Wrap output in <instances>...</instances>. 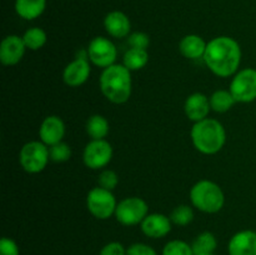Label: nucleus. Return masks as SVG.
<instances>
[{
	"instance_id": "obj_1",
	"label": "nucleus",
	"mask_w": 256,
	"mask_h": 255,
	"mask_svg": "<svg viewBox=\"0 0 256 255\" xmlns=\"http://www.w3.org/2000/svg\"><path fill=\"white\" fill-rule=\"evenodd\" d=\"M242 46L230 36H216L210 40L202 60L212 74L229 78L239 72L242 62Z\"/></svg>"
},
{
	"instance_id": "obj_2",
	"label": "nucleus",
	"mask_w": 256,
	"mask_h": 255,
	"mask_svg": "<svg viewBox=\"0 0 256 255\" xmlns=\"http://www.w3.org/2000/svg\"><path fill=\"white\" fill-rule=\"evenodd\" d=\"M100 90L112 104H124L132 96V72L122 64H114L102 69Z\"/></svg>"
},
{
	"instance_id": "obj_3",
	"label": "nucleus",
	"mask_w": 256,
	"mask_h": 255,
	"mask_svg": "<svg viewBox=\"0 0 256 255\" xmlns=\"http://www.w3.org/2000/svg\"><path fill=\"white\" fill-rule=\"evenodd\" d=\"M190 136L195 149L205 155L218 154L226 142L224 125L219 120L212 118L194 122Z\"/></svg>"
},
{
	"instance_id": "obj_4",
	"label": "nucleus",
	"mask_w": 256,
	"mask_h": 255,
	"mask_svg": "<svg viewBox=\"0 0 256 255\" xmlns=\"http://www.w3.org/2000/svg\"><path fill=\"white\" fill-rule=\"evenodd\" d=\"M190 202L192 206L206 214L220 212L225 204V195L220 185L212 180H200L190 190Z\"/></svg>"
},
{
	"instance_id": "obj_5",
	"label": "nucleus",
	"mask_w": 256,
	"mask_h": 255,
	"mask_svg": "<svg viewBox=\"0 0 256 255\" xmlns=\"http://www.w3.org/2000/svg\"><path fill=\"white\" fill-rule=\"evenodd\" d=\"M50 160L49 146L40 140H32L22 145L19 152V162L29 174H38L46 168Z\"/></svg>"
},
{
	"instance_id": "obj_6",
	"label": "nucleus",
	"mask_w": 256,
	"mask_h": 255,
	"mask_svg": "<svg viewBox=\"0 0 256 255\" xmlns=\"http://www.w3.org/2000/svg\"><path fill=\"white\" fill-rule=\"evenodd\" d=\"M118 202L110 190L102 186L92 188L86 195V208L90 214L99 220H106L115 215Z\"/></svg>"
},
{
	"instance_id": "obj_7",
	"label": "nucleus",
	"mask_w": 256,
	"mask_h": 255,
	"mask_svg": "<svg viewBox=\"0 0 256 255\" xmlns=\"http://www.w3.org/2000/svg\"><path fill=\"white\" fill-rule=\"evenodd\" d=\"M149 214V206L146 202L139 196H129L118 202L115 210V218L125 226L140 225Z\"/></svg>"
},
{
	"instance_id": "obj_8",
	"label": "nucleus",
	"mask_w": 256,
	"mask_h": 255,
	"mask_svg": "<svg viewBox=\"0 0 256 255\" xmlns=\"http://www.w3.org/2000/svg\"><path fill=\"white\" fill-rule=\"evenodd\" d=\"M236 102H252L256 100V69L245 68L232 78L229 88Z\"/></svg>"
},
{
	"instance_id": "obj_9",
	"label": "nucleus",
	"mask_w": 256,
	"mask_h": 255,
	"mask_svg": "<svg viewBox=\"0 0 256 255\" xmlns=\"http://www.w3.org/2000/svg\"><path fill=\"white\" fill-rule=\"evenodd\" d=\"M88 58L98 68L112 66L118 58V49L114 42L104 36H95L88 45Z\"/></svg>"
},
{
	"instance_id": "obj_10",
	"label": "nucleus",
	"mask_w": 256,
	"mask_h": 255,
	"mask_svg": "<svg viewBox=\"0 0 256 255\" xmlns=\"http://www.w3.org/2000/svg\"><path fill=\"white\" fill-rule=\"evenodd\" d=\"M112 159V146L108 140H90L82 152L85 166L92 170H100Z\"/></svg>"
},
{
	"instance_id": "obj_11",
	"label": "nucleus",
	"mask_w": 256,
	"mask_h": 255,
	"mask_svg": "<svg viewBox=\"0 0 256 255\" xmlns=\"http://www.w3.org/2000/svg\"><path fill=\"white\" fill-rule=\"evenodd\" d=\"M90 72L92 68L88 58V50H82V55H76V58L65 66L62 72V80L69 86L76 88L89 79Z\"/></svg>"
},
{
	"instance_id": "obj_12",
	"label": "nucleus",
	"mask_w": 256,
	"mask_h": 255,
	"mask_svg": "<svg viewBox=\"0 0 256 255\" xmlns=\"http://www.w3.org/2000/svg\"><path fill=\"white\" fill-rule=\"evenodd\" d=\"M26 46L22 36L19 35H8L2 39L0 45V62L5 66L16 65L22 59Z\"/></svg>"
},
{
	"instance_id": "obj_13",
	"label": "nucleus",
	"mask_w": 256,
	"mask_h": 255,
	"mask_svg": "<svg viewBox=\"0 0 256 255\" xmlns=\"http://www.w3.org/2000/svg\"><path fill=\"white\" fill-rule=\"evenodd\" d=\"M65 136V124L58 115H49L42 122L39 128L40 142L48 146L62 142Z\"/></svg>"
},
{
	"instance_id": "obj_14",
	"label": "nucleus",
	"mask_w": 256,
	"mask_h": 255,
	"mask_svg": "<svg viewBox=\"0 0 256 255\" xmlns=\"http://www.w3.org/2000/svg\"><path fill=\"white\" fill-rule=\"evenodd\" d=\"M172 222L169 216L160 212H152V214H148L146 218L142 220L140 224L142 232L144 235L152 239H160L164 238L172 232Z\"/></svg>"
},
{
	"instance_id": "obj_15",
	"label": "nucleus",
	"mask_w": 256,
	"mask_h": 255,
	"mask_svg": "<svg viewBox=\"0 0 256 255\" xmlns=\"http://www.w3.org/2000/svg\"><path fill=\"white\" fill-rule=\"evenodd\" d=\"M229 255H256V232L242 230L232 236L228 244Z\"/></svg>"
},
{
	"instance_id": "obj_16",
	"label": "nucleus",
	"mask_w": 256,
	"mask_h": 255,
	"mask_svg": "<svg viewBox=\"0 0 256 255\" xmlns=\"http://www.w3.org/2000/svg\"><path fill=\"white\" fill-rule=\"evenodd\" d=\"M184 110L188 119L192 120V122H198L200 120L206 119L209 116L210 110H212L210 99L202 92H194V94L189 95L185 100Z\"/></svg>"
},
{
	"instance_id": "obj_17",
	"label": "nucleus",
	"mask_w": 256,
	"mask_h": 255,
	"mask_svg": "<svg viewBox=\"0 0 256 255\" xmlns=\"http://www.w3.org/2000/svg\"><path fill=\"white\" fill-rule=\"evenodd\" d=\"M104 28L108 34L116 39H122L130 35L132 22L125 12L114 10L108 12L104 19Z\"/></svg>"
},
{
	"instance_id": "obj_18",
	"label": "nucleus",
	"mask_w": 256,
	"mask_h": 255,
	"mask_svg": "<svg viewBox=\"0 0 256 255\" xmlns=\"http://www.w3.org/2000/svg\"><path fill=\"white\" fill-rule=\"evenodd\" d=\"M208 42L200 35L188 34L180 40L179 50L186 59L196 60L204 58Z\"/></svg>"
},
{
	"instance_id": "obj_19",
	"label": "nucleus",
	"mask_w": 256,
	"mask_h": 255,
	"mask_svg": "<svg viewBox=\"0 0 256 255\" xmlns=\"http://www.w3.org/2000/svg\"><path fill=\"white\" fill-rule=\"evenodd\" d=\"M46 0H15V12L22 19L34 20L44 12Z\"/></svg>"
},
{
	"instance_id": "obj_20",
	"label": "nucleus",
	"mask_w": 256,
	"mask_h": 255,
	"mask_svg": "<svg viewBox=\"0 0 256 255\" xmlns=\"http://www.w3.org/2000/svg\"><path fill=\"white\" fill-rule=\"evenodd\" d=\"M85 129L92 140H100L108 136L110 132V125L106 118L100 114H95L88 119Z\"/></svg>"
},
{
	"instance_id": "obj_21",
	"label": "nucleus",
	"mask_w": 256,
	"mask_h": 255,
	"mask_svg": "<svg viewBox=\"0 0 256 255\" xmlns=\"http://www.w3.org/2000/svg\"><path fill=\"white\" fill-rule=\"evenodd\" d=\"M149 62V52L144 49H136V48H130L122 58V65L126 66L130 72H136V70L145 68Z\"/></svg>"
},
{
	"instance_id": "obj_22",
	"label": "nucleus",
	"mask_w": 256,
	"mask_h": 255,
	"mask_svg": "<svg viewBox=\"0 0 256 255\" xmlns=\"http://www.w3.org/2000/svg\"><path fill=\"white\" fill-rule=\"evenodd\" d=\"M195 255L214 254L218 248V240L210 232H202L198 235L192 244Z\"/></svg>"
},
{
	"instance_id": "obj_23",
	"label": "nucleus",
	"mask_w": 256,
	"mask_h": 255,
	"mask_svg": "<svg viewBox=\"0 0 256 255\" xmlns=\"http://www.w3.org/2000/svg\"><path fill=\"white\" fill-rule=\"evenodd\" d=\"M210 99V106H212V110L214 112H226L236 104V100L232 96V94L230 92V90L220 89L216 90L212 94Z\"/></svg>"
},
{
	"instance_id": "obj_24",
	"label": "nucleus",
	"mask_w": 256,
	"mask_h": 255,
	"mask_svg": "<svg viewBox=\"0 0 256 255\" xmlns=\"http://www.w3.org/2000/svg\"><path fill=\"white\" fill-rule=\"evenodd\" d=\"M22 40L26 46V49L36 52V50L42 49L48 42V35L44 29L42 28H30L22 35Z\"/></svg>"
},
{
	"instance_id": "obj_25",
	"label": "nucleus",
	"mask_w": 256,
	"mask_h": 255,
	"mask_svg": "<svg viewBox=\"0 0 256 255\" xmlns=\"http://www.w3.org/2000/svg\"><path fill=\"white\" fill-rule=\"evenodd\" d=\"M170 220L178 226H186L194 220V210L190 205L182 204L178 205L170 214Z\"/></svg>"
},
{
	"instance_id": "obj_26",
	"label": "nucleus",
	"mask_w": 256,
	"mask_h": 255,
	"mask_svg": "<svg viewBox=\"0 0 256 255\" xmlns=\"http://www.w3.org/2000/svg\"><path fill=\"white\" fill-rule=\"evenodd\" d=\"M162 255H195L192 245L180 239L170 240L162 248Z\"/></svg>"
},
{
	"instance_id": "obj_27",
	"label": "nucleus",
	"mask_w": 256,
	"mask_h": 255,
	"mask_svg": "<svg viewBox=\"0 0 256 255\" xmlns=\"http://www.w3.org/2000/svg\"><path fill=\"white\" fill-rule=\"evenodd\" d=\"M50 160L55 162H68L72 156V149L69 145L64 142H60L58 144L49 146Z\"/></svg>"
},
{
	"instance_id": "obj_28",
	"label": "nucleus",
	"mask_w": 256,
	"mask_h": 255,
	"mask_svg": "<svg viewBox=\"0 0 256 255\" xmlns=\"http://www.w3.org/2000/svg\"><path fill=\"white\" fill-rule=\"evenodd\" d=\"M98 182H99V186L112 192L118 186V184H119V176H118V174L114 170L105 169L100 172Z\"/></svg>"
},
{
	"instance_id": "obj_29",
	"label": "nucleus",
	"mask_w": 256,
	"mask_h": 255,
	"mask_svg": "<svg viewBox=\"0 0 256 255\" xmlns=\"http://www.w3.org/2000/svg\"><path fill=\"white\" fill-rule=\"evenodd\" d=\"M128 42L132 48H136V49H144L148 50L150 44V38L146 32H135L128 36Z\"/></svg>"
},
{
	"instance_id": "obj_30",
	"label": "nucleus",
	"mask_w": 256,
	"mask_h": 255,
	"mask_svg": "<svg viewBox=\"0 0 256 255\" xmlns=\"http://www.w3.org/2000/svg\"><path fill=\"white\" fill-rule=\"evenodd\" d=\"M126 255H158L156 250L144 242H134L126 248Z\"/></svg>"
},
{
	"instance_id": "obj_31",
	"label": "nucleus",
	"mask_w": 256,
	"mask_h": 255,
	"mask_svg": "<svg viewBox=\"0 0 256 255\" xmlns=\"http://www.w3.org/2000/svg\"><path fill=\"white\" fill-rule=\"evenodd\" d=\"M99 255H126V248L119 242H110L102 248Z\"/></svg>"
},
{
	"instance_id": "obj_32",
	"label": "nucleus",
	"mask_w": 256,
	"mask_h": 255,
	"mask_svg": "<svg viewBox=\"0 0 256 255\" xmlns=\"http://www.w3.org/2000/svg\"><path fill=\"white\" fill-rule=\"evenodd\" d=\"M0 255H20L19 246L14 240L4 236L0 240Z\"/></svg>"
},
{
	"instance_id": "obj_33",
	"label": "nucleus",
	"mask_w": 256,
	"mask_h": 255,
	"mask_svg": "<svg viewBox=\"0 0 256 255\" xmlns=\"http://www.w3.org/2000/svg\"><path fill=\"white\" fill-rule=\"evenodd\" d=\"M206 255H216V254H215V252H214V254H206Z\"/></svg>"
}]
</instances>
